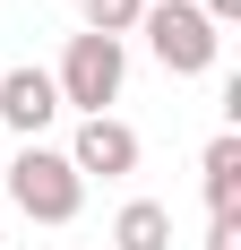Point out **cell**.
<instances>
[{"label": "cell", "instance_id": "277c9868", "mask_svg": "<svg viewBox=\"0 0 241 250\" xmlns=\"http://www.w3.org/2000/svg\"><path fill=\"white\" fill-rule=\"evenodd\" d=\"M60 155H69V173L78 181H120V173H138V129H129V121H112V112H95V121H78V138H69V147H60Z\"/></svg>", "mask_w": 241, "mask_h": 250}, {"label": "cell", "instance_id": "ba28073f", "mask_svg": "<svg viewBox=\"0 0 241 250\" xmlns=\"http://www.w3.org/2000/svg\"><path fill=\"white\" fill-rule=\"evenodd\" d=\"M78 18H86V35H103V43H120V35H138L146 0H78Z\"/></svg>", "mask_w": 241, "mask_h": 250}, {"label": "cell", "instance_id": "52a82bcc", "mask_svg": "<svg viewBox=\"0 0 241 250\" xmlns=\"http://www.w3.org/2000/svg\"><path fill=\"white\" fill-rule=\"evenodd\" d=\"M112 250H172V207L129 199V207L112 216Z\"/></svg>", "mask_w": 241, "mask_h": 250}, {"label": "cell", "instance_id": "3957f363", "mask_svg": "<svg viewBox=\"0 0 241 250\" xmlns=\"http://www.w3.org/2000/svg\"><path fill=\"white\" fill-rule=\"evenodd\" d=\"M52 86H60V112H112L120 86H129V52L103 43V35H69V52H60V69H52Z\"/></svg>", "mask_w": 241, "mask_h": 250}, {"label": "cell", "instance_id": "9c48e42d", "mask_svg": "<svg viewBox=\"0 0 241 250\" xmlns=\"http://www.w3.org/2000/svg\"><path fill=\"white\" fill-rule=\"evenodd\" d=\"M198 9H207V26H216V35H224V26L241 18V0H198Z\"/></svg>", "mask_w": 241, "mask_h": 250}, {"label": "cell", "instance_id": "6da1fadb", "mask_svg": "<svg viewBox=\"0 0 241 250\" xmlns=\"http://www.w3.org/2000/svg\"><path fill=\"white\" fill-rule=\"evenodd\" d=\"M138 35H146V52H155L172 78H207V69H216V52H224V35L207 26L198 0H146Z\"/></svg>", "mask_w": 241, "mask_h": 250}, {"label": "cell", "instance_id": "8992f818", "mask_svg": "<svg viewBox=\"0 0 241 250\" xmlns=\"http://www.w3.org/2000/svg\"><path fill=\"white\" fill-rule=\"evenodd\" d=\"M198 190H207V216H216V225H241V129H216V138H207Z\"/></svg>", "mask_w": 241, "mask_h": 250}, {"label": "cell", "instance_id": "30bf717a", "mask_svg": "<svg viewBox=\"0 0 241 250\" xmlns=\"http://www.w3.org/2000/svg\"><path fill=\"white\" fill-rule=\"evenodd\" d=\"M207 250H241V225H207Z\"/></svg>", "mask_w": 241, "mask_h": 250}, {"label": "cell", "instance_id": "5b68a950", "mask_svg": "<svg viewBox=\"0 0 241 250\" xmlns=\"http://www.w3.org/2000/svg\"><path fill=\"white\" fill-rule=\"evenodd\" d=\"M52 121H60V86H52V69H35V61H26V69L0 78V129H18L26 147H35Z\"/></svg>", "mask_w": 241, "mask_h": 250}, {"label": "cell", "instance_id": "7a4b0ae2", "mask_svg": "<svg viewBox=\"0 0 241 250\" xmlns=\"http://www.w3.org/2000/svg\"><path fill=\"white\" fill-rule=\"evenodd\" d=\"M9 207L18 216H35V225H69L78 207H86V181L69 173V155L60 147H18V164H9Z\"/></svg>", "mask_w": 241, "mask_h": 250}]
</instances>
